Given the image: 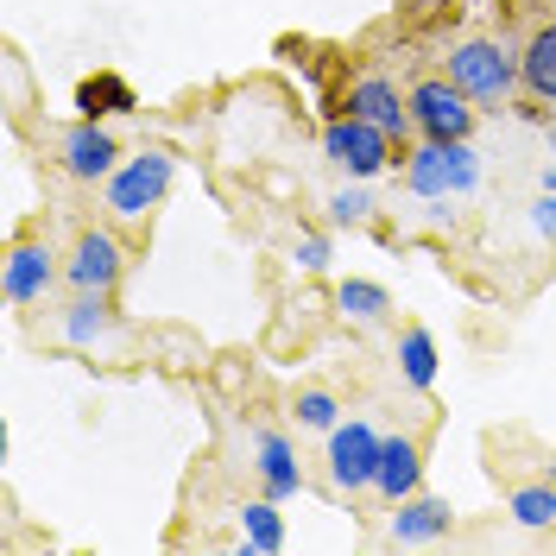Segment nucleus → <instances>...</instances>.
Masks as SVG:
<instances>
[{
	"label": "nucleus",
	"instance_id": "a878e982",
	"mask_svg": "<svg viewBox=\"0 0 556 556\" xmlns=\"http://www.w3.org/2000/svg\"><path fill=\"white\" fill-rule=\"evenodd\" d=\"M544 134H551V159H556V114H551V121H544Z\"/></svg>",
	"mask_w": 556,
	"mask_h": 556
},
{
	"label": "nucleus",
	"instance_id": "393cba45",
	"mask_svg": "<svg viewBox=\"0 0 556 556\" xmlns=\"http://www.w3.org/2000/svg\"><path fill=\"white\" fill-rule=\"evenodd\" d=\"M531 222H538L544 235H556V190H544V197H538V208H531Z\"/></svg>",
	"mask_w": 556,
	"mask_h": 556
},
{
	"label": "nucleus",
	"instance_id": "cd10ccee",
	"mask_svg": "<svg viewBox=\"0 0 556 556\" xmlns=\"http://www.w3.org/2000/svg\"><path fill=\"white\" fill-rule=\"evenodd\" d=\"M538 7H544V13H556V0H538Z\"/></svg>",
	"mask_w": 556,
	"mask_h": 556
},
{
	"label": "nucleus",
	"instance_id": "0eeeda50",
	"mask_svg": "<svg viewBox=\"0 0 556 556\" xmlns=\"http://www.w3.org/2000/svg\"><path fill=\"white\" fill-rule=\"evenodd\" d=\"M380 450L386 437L374 430V424H361V417H348V424H336L329 430V486L336 493H367V486L380 481Z\"/></svg>",
	"mask_w": 556,
	"mask_h": 556
},
{
	"label": "nucleus",
	"instance_id": "412c9836",
	"mask_svg": "<svg viewBox=\"0 0 556 556\" xmlns=\"http://www.w3.org/2000/svg\"><path fill=\"white\" fill-rule=\"evenodd\" d=\"M291 412H298V430H323V437H329V430H336V424H342V405H336V392H298V405H291Z\"/></svg>",
	"mask_w": 556,
	"mask_h": 556
},
{
	"label": "nucleus",
	"instance_id": "20e7f679",
	"mask_svg": "<svg viewBox=\"0 0 556 556\" xmlns=\"http://www.w3.org/2000/svg\"><path fill=\"white\" fill-rule=\"evenodd\" d=\"M323 152H329V159H336L354 184L392 172V165L405 159V146L386 134V127L361 121V114H329V127H323Z\"/></svg>",
	"mask_w": 556,
	"mask_h": 556
},
{
	"label": "nucleus",
	"instance_id": "1a4fd4ad",
	"mask_svg": "<svg viewBox=\"0 0 556 556\" xmlns=\"http://www.w3.org/2000/svg\"><path fill=\"white\" fill-rule=\"evenodd\" d=\"M121 273H127V247L114 241V228H76L70 260H64L70 291H108V298H114Z\"/></svg>",
	"mask_w": 556,
	"mask_h": 556
},
{
	"label": "nucleus",
	"instance_id": "aec40b11",
	"mask_svg": "<svg viewBox=\"0 0 556 556\" xmlns=\"http://www.w3.org/2000/svg\"><path fill=\"white\" fill-rule=\"evenodd\" d=\"M336 304H342V316H354V323H386V311H392L386 285H374V278H342V285H336Z\"/></svg>",
	"mask_w": 556,
	"mask_h": 556
},
{
	"label": "nucleus",
	"instance_id": "f3484780",
	"mask_svg": "<svg viewBox=\"0 0 556 556\" xmlns=\"http://www.w3.org/2000/svg\"><path fill=\"white\" fill-rule=\"evenodd\" d=\"M399 374H405V386H417V392L437 386V336H430V329H405V336H399Z\"/></svg>",
	"mask_w": 556,
	"mask_h": 556
},
{
	"label": "nucleus",
	"instance_id": "f03ea898",
	"mask_svg": "<svg viewBox=\"0 0 556 556\" xmlns=\"http://www.w3.org/2000/svg\"><path fill=\"white\" fill-rule=\"evenodd\" d=\"M405 190L424 203H443V197H468L481 184V159L468 139H412L405 159H399Z\"/></svg>",
	"mask_w": 556,
	"mask_h": 556
},
{
	"label": "nucleus",
	"instance_id": "ddd939ff",
	"mask_svg": "<svg viewBox=\"0 0 556 556\" xmlns=\"http://www.w3.org/2000/svg\"><path fill=\"white\" fill-rule=\"evenodd\" d=\"M450 500H430V493H412V500H399L392 506V525H386V538L392 544H430V538H450Z\"/></svg>",
	"mask_w": 556,
	"mask_h": 556
},
{
	"label": "nucleus",
	"instance_id": "4468645a",
	"mask_svg": "<svg viewBox=\"0 0 556 556\" xmlns=\"http://www.w3.org/2000/svg\"><path fill=\"white\" fill-rule=\"evenodd\" d=\"M253 450H260V462H253V468H260V486H266L273 500H291V493L304 486V468H298V450H291L285 430H260Z\"/></svg>",
	"mask_w": 556,
	"mask_h": 556
},
{
	"label": "nucleus",
	"instance_id": "423d86ee",
	"mask_svg": "<svg viewBox=\"0 0 556 556\" xmlns=\"http://www.w3.org/2000/svg\"><path fill=\"white\" fill-rule=\"evenodd\" d=\"M412 121H417V139H475L481 108L468 102L450 83V70H443V76H417L412 83Z\"/></svg>",
	"mask_w": 556,
	"mask_h": 556
},
{
	"label": "nucleus",
	"instance_id": "dca6fc26",
	"mask_svg": "<svg viewBox=\"0 0 556 556\" xmlns=\"http://www.w3.org/2000/svg\"><path fill=\"white\" fill-rule=\"evenodd\" d=\"M114 329V304H108V291H76V304L64 311V342L70 348H96Z\"/></svg>",
	"mask_w": 556,
	"mask_h": 556
},
{
	"label": "nucleus",
	"instance_id": "6e6552de",
	"mask_svg": "<svg viewBox=\"0 0 556 556\" xmlns=\"http://www.w3.org/2000/svg\"><path fill=\"white\" fill-rule=\"evenodd\" d=\"M51 159H58V172L76 177V184H102L114 165H121V139L108 134L102 121H70L64 134H51Z\"/></svg>",
	"mask_w": 556,
	"mask_h": 556
},
{
	"label": "nucleus",
	"instance_id": "6ab92c4d",
	"mask_svg": "<svg viewBox=\"0 0 556 556\" xmlns=\"http://www.w3.org/2000/svg\"><path fill=\"white\" fill-rule=\"evenodd\" d=\"M241 531H247V551H285V519H278V500H247L241 506Z\"/></svg>",
	"mask_w": 556,
	"mask_h": 556
},
{
	"label": "nucleus",
	"instance_id": "f257e3e1",
	"mask_svg": "<svg viewBox=\"0 0 556 556\" xmlns=\"http://www.w3.org/2000/svg\"><path fill=\"white\" fill-rule=\"evenodd\" d=\"M443 70L468 102L493 108V114L519 96V45H506V38H462V45H450Z\"/></svg>",
	"mask_w": 556,
	"mask_h": 556
},
{
	"label": "nucleus",
	"instance_id": "7ed1b4c3",
	"mask_svg": "<svg viewBox=\"0 0 556 556\" xmlns=\"http://www.w3.org/2000/svg\"><path fill=\"white\" fill-rule=\"evenodd\" d=\"M172 177H177V159L165 152V146H139L134 159H121V165L102 177L108 215H114V222H146L152 208L165 203Z\"/></svg>",
	"mask_w": 556,
	"mask_h": 556
},
{
	"label": "nucleus",
	"instance_id": "f8f14e48",
	"mask_svg": "<svg viewBox=\"0 0 556 556\" xmlns=\"http://www.w3.org/2000/svg\"><path fill=\"white\" fill-rule=\"evenodd\" d=\"M417 486H424V443H417L412 430H399V437H386V450H380L374 493H380L386 506H399V500H412Z\"/></svg>",
	"mask_w": 556,
	"mask_h": 556
},
{
	"label": "nucleus",
	"instance_id": "c85d7f7f",
	"mask_svg": "<svg viewBox=\"0 0 556 556\" xmlns=\"http://www.w3.org/2000/svg\"><path fill=\"white\" fill-rule=\"evenodd\" d=\"M551 475H556V450H551Z\"/></svg>",
	"mask_w": 556,
	"mask_h": 556
},
{
	"label": "nucleus",
	"instance_id": "5701e85b",
	"mask_svg": "<svg viewBox=\"0 0 556 556\" xmlns=\"http://www.w3.org/2000/svg\"><path fill=\"white\" fill-rule=\"evenodd\" d=\"M367 215H374L367 184H354V190H336V197H329V222H336V228H361Z\"/></svg>",
	"mask_w": 556,
	"mask_h": 556
},
{
	"label": "nucleus",
	"instance_id": "4be33fe9",
	"mask_svg": "<svg viewBox=\"0 0 556 556\" xmlns=\"http://www.w3.org/2000/svg\"><path fill=\"white\" fill-rule=\"evenodd\" d=\"M455 13V0H399V20L412 26V33H437V26H450Z\"/></svg>",
	"mask_w": 556,
	"mask_h": 556
},
{
	"label": "nucleus",
	"instance_id": "bb28decb",
	"mask_svg": "<svg viewBox=\"0 0 556 556\" xmlns=\"http://www.w3.org/2000/svg\"><path fill=\"white\" fill-rule=\"evenodd\" d=\"M544 190H556V165H551V172H544Z\"/></svg>",
	"mask_w": 556,
	"mask_h": 556
},
{
	"label": "nucleus",
	"instance_id": "9d476101",
	"mask_svg": "<svg viewBox=\"0 0 556 556\" xmlns=\"http://www.w3.org/2000/svg\"><path fill=\"white\" fill-rule=\"evenodd\" d=\"M7 304H45V291L64 278V266H58V253H51V241L45 235H20V241L7 247Z\"/></svg>",
	"mask_w": 556,
	"mask_h": 556
},
{
	"label": "nucleus",
	"instance_id": "a211bd4d",
	"mask_svg": "<svg viewBox=\"0 0 556 556\" xmlns=\"http://www.w3.org/2000/svg\"><path fill=\"white\" fill-rule=\"evenodd\" d=\"M506 506H513V519L531 525V531L556 525V475H551V481H519V486H506Z\"/></svg>",
	"mask_w": 556,
	"mask_h": 556
},
{
	"label": "nucleus",
	"instance_id": "b1692460",
	"mask_svg": "<svg viewBox=\"0 0 556 556\" xmlns=\"http://www.w3.org/2000/svg\"><path fill=\"white\" fill-rule=\"evenodd\" d=\"M298 266H304V273H323V266H329V241H323V235H304V241H298Z\"/></svg>",
	"mask_w": 556,
	"mask_h": 556
},
{
	"label": "nucleus",
	"instance_id": "39448f33",
	"mask_svg": "<svg viewBox=\"0 0 556 556\" xmlns=\"http://www.w3.org/2000/svg\"><path fill=\"white\" fill-rule=\"evenodd\" d=\"M336 114H361V121L386 127V134L399 139V146H412V139H417L412 89H399L386 70H354L342 89H336Z\"/></svg>",
	"mask_w": 556,
	"mask_h": 556
},
{
	"label": "nucleus",
	"instance_id": "9b49d317",
	"mask_svg": "<svg viewBox=\"0 0 556 556\" xmlns=\"http://www.w3.org/2000/svg\"><path fill=\"white\" fill-rule=\"evenodd\" d=\"M519 96L538 108H556V13L531 20L519 38Z\"/></svg>",
	"mask_w": 556,
	"mask_h": 556
},
{
	"label": "nucleus",
	"instance_id": "2eb2a0df",
	"mask_svg": "<svg viewBox=\"0 0 556 556\" xmlns=\"http://www.w3.org/2000/svg\"><path fill=\"white\" fill-rule=\"evenodd\" d=\"M139 96L127 76H114V70H96V76H83L76 83V114L83 121H108V114H134Z\"/></svg>",
	"mask_w": 556,
	"mask_h": 556
}]
</instances>
